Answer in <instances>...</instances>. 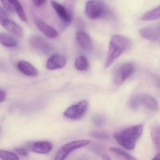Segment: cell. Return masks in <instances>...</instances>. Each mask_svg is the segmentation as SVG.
Instances as JSON below:
<instances>
[{
  "label": "cell",
  "mask_w": 160,
  "mask_h": 160,
  "mask_svg": "<svg viewBox=\"0 0 160 160\" xmlns=\"http://www.w3.org/2000/svg\"><path fill=\"white\" fill-rule=\"evenodd\" d=\"M131 47L130 41L126 38L115 35L111 38L105 61V68H107L114 63L116 60Z\"/></svg>",
  "instance_id": "obj_1"
},
{
  "label": "cell",
  "mask_w": 160,
  "mask_h": 160,
  "mask_svg": "<svg viewBox=\"0 0 160 160\" xmlns=\"http://www.w3.org/2000/svg\"><path fill=\"white\" fill-rule=\"evenodd\" d=\"M143 131L142 125H135L114 134V138L125 149L132 150Z\"/></svg>",
  "instance_id": "obj_2"
},
{
  "label": "cell",
  "mask_w": 160,
  "mask_h": 160,
  "mask_svg": "<svg viewBox=\"0 0 160 160\" xmlns=\"http://www.w3.org/2000/svg\"><path fill=\"white\" fill-rule=\"evenodd\" d=\"M85 15L90 19L102 18L109 16L110 10L100 0H89L86 3L85 10Z\"/></svg>",
  "instance_id": "obj_3"
},
{
  "label": "cell",
  "mask_w": 160,
  "mask_h": 160,
  "mask_svg": "<svg viewBox=\"0 0 160 160\" xmlns=\"http://www.w3.org/2000/svg\"><path fill=\"white\" fill-rule=\"evenodd\" d=\"M90 143V141L86 140H77L67 143L57 151L54 160H65L71 152Z\"/></svg>",
  "instance_id": "obj_4"
},
{
  "label": "cell",
  "mask_w": 160,
  "mask_h": 160,
  "mask_svg": "<svg viewBox=\"0 0 160 160\" xmlns=\"http://www.w3.org/2000/svg\"><path fill=\"white\" fill-rule=\"evenodd\" d=\"M88 102L86 100L81 101L78 103L69 107L64 112L65 117L70 119H79L81 118L88 108Z\"/></svg>",
  "instance_id": "obj_5"
},
{
  "label": "cell",
  "mask_w": 160,
  "mask_h": 160,
  "mask_svg": "<svg viewBox=\"0 0 160 160\" xmlns=\"http://www.w3.org/2000/svg\"><path fill=\"white\" fill-rule=\"evenodd\" d=\"M135 70V66L132 63H126L122 65L116 72L114 82L116 84H121L132 76Z\"/></svg>",
  "instance_id": "obj_6"
},
{
  "label": "cell",
  "mask_w": 160,
  "mask_h": 160,
  "mask_svg": "<svg viewBox=\"0 0 160 160\" xmlns=\"http://www.w3.org/2000/svg\"><path fill=\"white\" fill-rule=\"evenodd\" d=\"M0 22L2 26L11 34L19 38L23 37V32L22 28L16 22L8 18L1 17H0Z\"/></svg>",
  "instance_id": "obj_7"
},
{
  "label": "cell",
  "mask_w": 160,
  "mask_h": 160,
  "mask_svg": "<svg viewBox=\"0 0 160 160\" xmlns=\"http://www.w3.org/2000/svg\"><path fill=\"white\" fill-rule=\"evenodd\" d=\"M67 60L63 55L55 54L51 56L47 61L46 67L49 70L61 69L66 64Z\"/></svg>",
  "instance_id": "obj_8"
},
{
  "label": "cell",
  "mask_w": 160,
  "mask_h": 160,
  "mask_svg": "<svg viewBox=\"0 0 160 160\" xmlns=\"http://www.w3.org/2000/svg\"><path fill=\"white\" fill-rule=\"evenodd\" d=\"M140 34L145 39L151 41H156L160 37V25L144 27L140 30Z\"/></svg>",
  "instance_id": "obj_9"
},
{
  "label": "cell",
  "mask_w": 160,
  "mask_h": 160,
  "mask_svg": "<svg viewBox=\"0 0 160 160\" xmlns=\"http://www.w3.org/2000/svg\"><path fill=\"white\" fill-rule=\"evenodd\" d=\"M51 4L59 18L61 19L65 24L68 25L70 23L73 19L69 15L64 5L59 3L54 0H51Z\"/></svg>",
  "instance_id": "obj_10"
},
{
  "label": "cell",
  "mask_w": 160,
  "mask_h": 160,
  "mask_svg": "<svg viewBox=\"0 0 160 160\" xmlns=\"http://www.w3.org/2000/svg\"><path fill=\"white\" fill-rule=\"evenodd\" d=\"M34 23L38 29L48 38H54L58 37L57 31L43 21L37 19L35 20Z\"/></svg>",
  "instance_id": "obj_11"
},
{
  "label": "cell",
  "mask_w": 160,
  "mask_h": 160,
  "mask_svg": "<svg viewBox=\"0 0 160 160\" xmlns=\"http://www.w3.org/2000/svg\"><path fill=\"white\" fill-rule=\"evenodd\" d=\"M29 148L36 154H46L51 151L52 145L48 141H38L30 145Z\"/></svg>",
  "instance_id": "obj_12"
},
{
  "label": "cell",
  "mask_w": 160,
  "mask_h": 160,
  "mask_svg": "<svg viewBox=\"0 0 160 160\" xmlns=\"http://www.w3.org/2000/svg\"><path fill=\"white\" fill-rule=\"evenodd\" d=\"M18 69L23 74L28 77H36L38 75L36 68L30 63L20 61L17 64Z\"/></svg>",
  "instance_id": "obj_13"
},
{
  "label": "cell",
  "mask_w": 160,
  "mask_h": 160,
  "mask_svg": "<svg viewBox=\"0 0 160 160\" xmlns=\"http://www.w3.org/2000/svg\"><path fill=\"white\" fill-rule=\"evenodd\" d=\"M76 40L78 44L84 49H90L93 46L90 36L83 31H79L77 32Z\"/></svg>",
  "instance_id": "obj_14"
},
{
  "label": "cell",
  "mask_w": 160,
  "mask_h": 160,
  "mask_svg": "<svg viewBox=\"0 0 160 160\" xmlns=\"http://www.w3.org/2000/svg\"><path fill=\"white\" fill-rule=\"evenodd\" d=\"M30 43L34 48L43 52H48L50 49V46L49 43L43 38L39 37H32L30 39Z\"/></svg>",
  "instance_id": "obj_15"
},
{
  "label": "cell",
  "mask_w": 160,
  "mask_h": 160,
  "mask_svg": "<svg viewBox=\"0 0 160 160\" xmlns=\"http://www.w3.org/2000/svg\"><path fill=\"white\" fill-rule=\"evenodd\" d=\"M141 103L145 107L153 111L158 109V104L156 100L149 95H142L140 96Z\"/></svg>",
  "instance_id": "obj_16"
},
{
  "label": "cell",
  "mask_w": 160,
  "mask_h": 160,
  "mask_svg": "<svg viewBox=\"0 0 160 160\" xmlns=\"http://www.w3.org/2000/svg\"><path fill=\"white\" fill-rule=\"evenodd\" d=\"M0 41L3 46L7 48H13L18 45V41L14 37L7 33H1Z\"/></svg>",
  "instance_id": "obj_17"
},
{
  "label": "cell",
  "mask_w": 160,
  "mask_h": 160,
  "mask_svg": "<svg viewBox=\"0 0 160 160\" xmlns=\"http://www.w3.org/2000/svg\"><path fill=\"white\" fill-rule=\"evenodd\" d=\"M160 18V6L147 11L144 14L141 18V20L143 21H151Z\"/></svg>",
  "instance_id": "obj_18"
},
{
  "label": "cell",
  "mask_w": 160,
  "mask_h": 160,
  "mask_svg": "<svg viewBox=\"0 0 160 160\" xmlns=\"http://www.w3.org/2000/svg\"><path fill=\"white\" fill-rule=\"evenodd\" d=\"M75 68L80 71H86L89 68L90 65L86 58L80 56L76 59L75 62Z\"/></svg>",
  "instance_id": "obj_19"
},
{
  "label": "cell",
  "mask_w": 160,
  "mask_h": 160,
  "mask_svg": "<svg viewBox=\"0 0 160 160\" xmlns=\"http://www.w3.org/2000/svg\"><path fill=\"white\" fill-rule=\"evenodd\" d=\"M151 136L156 148L160 150V126L153 127L151 130Z\"/></svg>",
  "instance_id": "obj_20"
},
{
  "label": "cell",
  "mask_w": 160,
  "mask_h": 160,
  "mask_svg": "<svg viewBox=\"0 0 160 160\" xmlns=\"http://www.w3.org/2000/svg\"><path fill=\"white\" fill-rule=\"evenodd\" d=\"M110 150L116 155L120 157L121 158L124 160H138L136 159L134 157L131 155L129 153H127L123 149H120L116 148H111Z\"/></svg>",
  "instance_id": "obj_21"
},
{
  "label": "cell",
  "mask_w": 160,
  "mask_h": 160,
  "mask_svg": "<svg viewBox=\"0 0 160 160\" xmlns=\"http://www.w3.org/2000/svg\"><path fill=\"white\" fill-rule=\"evenodd\" d=\"M76 0H65L64 5L69 15L73 19Z\"/></svg>",
  "instance_id": "obj_22"
},
{
  "label": "cell",
  "mask_w": 160,
  "mask_h": 160,
  "mask_svg": "<svg viewBox=\"0 0 160 160\" xmlns=\"http://www.w3.org/2000/svg\"><path fill=\"white\" fill-rule=\"evenodd\" d=\"M15 11L17 12V15L21 20L24 22L27 21V17L25 15L23 8L21 4L18 0H17L15 4Z\"/></svg>",
  "instance_id": "obj_23"
},
{
  "label": "cell",
  "mask_w": 160,
  "mask_h": 160,
  "mask_svg": "<svg viewBox=\"0 0 160 160\" xmlns=\"http://www.w3.org/2000/svg\"><path fill=\"white\" fill-rule=\"evenodd\" d=\"M0 158L2 160H19L15 153L3 150H0Z\"/></svg>",
  "instance_id": "obj_24"
},
{
  "label": "cell",
  "mask_w": 160,
  "mask_h": 160,
  "mask_svg": "<svg viewBox=\"0 0 160 160\" xmlns=\"http://www.w3.org/2000/svg\"><path fill=\"white\" fill-rule=\"evenodd\" d=\"M17 0H1L4 8L9 12L15 11V4Z\"/></svg>",
  "instance_id": "obj_25"
},
{
  "label": "cell",
  "mask_w": 160,
  "mask_h": 160,
  "mask_svg": "<svg viewBox=\"0 0 160 160\" xmlns=\"http://www.w3.org/2000/svg\"><path fill=\"white\" fill-rule=\"evenodd\" d=\"M140 96L134 95L132 97L130 100L129 106L132 110H136L141 104Z\"/></svg>",
  "instance_id": "obj_26"
},
{
  "label": "cell",
  "mask_w": 160,
  "mask_h": 160,
  "mask_svg": "<svg viewBox=\"0 0 160 160\" xmlns=\"http://www.w3.org/2000/svg\"><path fill=\"white\" fill-rule=\"evenodd\" d=\"M90 137L101 140H107L109 139L107 133L102 132L92 131L89 133Z\"/></svg>",
  "instance_id": "obj_27"
},
{
  "label": "cell",
  "mask_w": 160,
  "mask_h": 160,
  "mask_svg": "<svg viewBox=\"0 0 160 160\" xmlns=\"http://www.w3.org/2000/svg\"><path fill=\"white\" fill-rule=\"evenodd\" d=\"M92 122L97 126H101L105 122V118L101 115H95L92 118Z\"/></svg>",
  "instance_id": "obj_28"
},
{
  "label": "cell",
  "mask_w": 160,
  "mask_h": 160,
  "mask_svg": "<svg viewBox=\"0 0 160 160\" xmlns=\"http://www.w3.org/2000/svg\"><path fill=\"white\" fill-rule=\"evenodd\" d=\"M14 151L17 155L23 157H27L28 155V151L24 148H17L14 149Z\"/></svg>",
  "instance_id": "obj_29"
},
{
  "label": "cell",
  "mask_w": 160,
  "mask_h": 160,
  "mask_svg": "<svg viewBox=\"0 0 160 160\" xmlns=\"http://www.w3.org/2000/svg\"><path fill=\"white\" fill-rule=\"evenodd\" d=\"M93 152H95L96 154H98V155H101L103 154L104 153V149L103 148L100 146L99 145H93L91 148Z\"/></svg>",
  "instance_id": "obj_30"
},
{
  "label": "cell",
  "mask_w": 160,
  "mask_h": 160,
  "mask_svg": "<svg viewBox=\"0 0 160 160\" xmlns=\"http://www.w3.org/2000/svg\"><path fill=\"white\" fill-rule=\"evenodd\" d=\"M32 1L36 6L39 7L42 6L45 4L46 0H32Z\"/></svg>",
  "instance_id": "obj_31"
},
{
  "label": "cell",
  "mask_w": 160,
  "mask_h": 160,
  "mask_svg": "<svg viewBox=\"0 0 160 160\" xmlns=\"http://www.w3.org/2000/svg\"><path fill=\"white\" fill-rule=\"evenodd\" d=\"M6 98V93L4 90L1 89L0 90V102H3Z\"/></svg>",
  "instance_id": "obj_32"
},
{
  "label": "cell",
  "mask_w": 160,
  "mask_h": 160,
  "mask_svg": "<svg viewBox=\"0 0 160 160\" xmlns=\"http://www.w3.org/2000/svg\"><path fill=\"white\" fill-rule=\"evenodd\" d=\"M102 160H111L110 157L107 155H104L102 156Z\"/></svg>",
  "instance_id": "obj_33"
},
{
  "label": "cell",
  "mask_w": 160,
  "mask_h": 160,
  "mask_svg": "<svg viewBox=\"0 0 160 160\" xmlns=\"http://www.w3.org/2000/svg\"><path fill=\"white\" fill-rule=\"evenodd\" d=\"M153 160H160V153L158 154V155L153 159Z\"/></svg>",
  "instance_id": "obj_34"
},
{
  "label": "cell",
  "mask_w": 160,
  "mask_h": 160,
  "mask_svg": "<svg viewBox=\"0 0 160 160\" xmlns=\"http://www.w3.org/2000/svg\"><path fill=\"white\" fill-rule=\"evenodd\" d=\"M157 81L158 85V86L160 88V79H158L157 80Z\"/></svg>",
  "instance_id": "obj_35"
},
{
  "label": "cell",
  "mask_w": 160,
  "mask_h": 160,
  "mask_svg": "<svg viewBox=\"0 0 160 160\" xmlns=\"http://www.w3.org/2000/svg\"></svg>",
  "instance_id": "obj_36"
}]
</instances>
